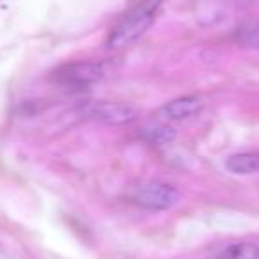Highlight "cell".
<instances>
[{
    "label": "cell",
    "instance_id": "obj_1",
    "mask_svg": "<svg viewBox=\"0 0 259 259\" xmlns=\"http://www.w3.org/2000/svg\"><path fill=\"white\" fill-rule=\"evenodd\" d=\"M160 6H162V0H142V2H139L134 9H130L115 23V27L107 37V47L121 48L135 43L155 23Z\"/></svg>",
    "mask_w": 259,
    "mask_h": 259
},
{
    "label": "cell",
    "instance_id": "obj_2",
    "mask_svg": "<svg viewBox=\"0 0 259 259\" xmlns=\"http://www.w3.org/2000/svg\"><path fill=\"white\" fill-rule=\"evenodd\" d=\"M110 73V64L105 61H80L69 62L61 68L54 69L50 80L57 85L71 87V89H82L91 83L100 82L101 78Z\"/></svg>",
    "mask_w": 259,
    "mask_h": 259
},
{
    "label": "cell",
    "instance_id": "obj_3",
    "mask_svg": "<svg viewBox=\"0 0 259 259\" xmlns=\"http://www.w3.org/2000/svg\"><path fill=\"white\" fill-rule=\"evenodd\" d=\"M132 201L148 209H169L180 199V192L167 183H146L132 192Z\"/></svg>",
    "mask_w": 259,
    "mask_h": 259
},
{
    "label": "cell",
    "instance_id": "obj_4",
    "mask_svg": "<svg viewBox=\"0 0 259 259\" xmlns=\"http://www.w3.org/2000/svg\"><path fill=\"white\" fill-rule=\"evenodd\" d=\"M83 112H85V115L89 119L114 126L130 124L137 117V114H135V110L132 107L115 103V101H93V103L85 105Z\"/></svg>",
    "mask_w": 259,
    "mask_h": 259
},
{
    "label": "cell",
    "instance_id": "obj_5",
    "mask_svg": "<svg viewBox=\"0 0 259 259\" xmlns=\"http://www.w3.org/2000/svg\"><path fill=\"white\" fill-rule=\"evenodd\" d=\"M204 107V101L197 96H183L172 100L162 108V114L167 119H174V121H180V119H187L192 115L199 114Z\"/></svg>",
    "mask_w": 259,
    "mask_h": 259
},
{
    "label": "cell",
    "instance_id": "obj_6",
    "mask_svg": "<svg viewBox=\"0 0 259 259\" xmlns=\"http://www.w3.org/2000/svg\"><path fill=\"white\" fill-rule=\"evenodd\" d=\"M226 169L233 174H254L259 170V153H238L227 158Z\"/></svg>",
    "mask_w": 259,
    "mask_h": 259
},
{
    "label": "cell",
    "instance_id": "obj_7",
    "mask_svg": "<svg viewBox=\"0 0 259 259\" xmlns=\"http://www.w3.org/2000/svg\"><path fill=\"white\" fill-rule=\"evenodd\" d=\"M219 259H259V247L254 243H234L229 245Z\"/></svg>",
    "mask_w": 259,
    "mask_h": 259
},
{
    "label": "cell",
    "instance_id": "obj_8",
    "mask_svg": "<svg viewBox=\"0 0 259 259\" xmlns=\"http://www.w3.org/2000/svg\"><path fill=\"white\" fill-rule=\"evenodd\" d=\"M144 141H148L149 144L155 146H165L176 139V130L170 126H156V128H148L142 134Z\"/></svg>",
    "mask_w": 259,
    "mask_h": 259
},
{
    "label": "cell",
    "instance_id": "obj_9",
    "mask_svg": "<svg viewBox=\"0 0 259 259\" xmlns=\"http://www.w3.org/2000/svg\"><path fill=\"white\" fill-rule=\"evenodd\" d=\"M234 39L241 47L259 50V23H247V25L240 27L234 34Z\"/></svg>",
    "mask_w": 259,
    "mask_h": 259
}]
</instances>
